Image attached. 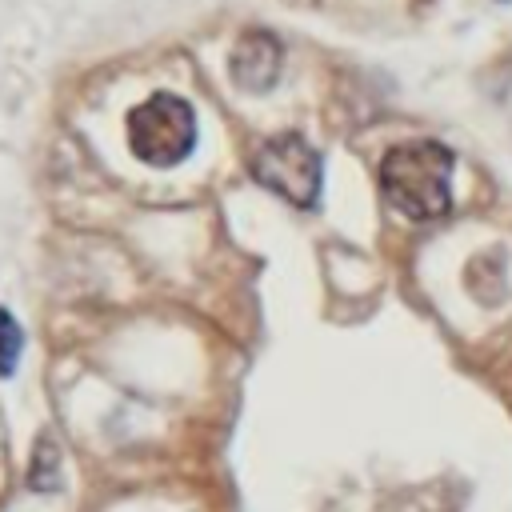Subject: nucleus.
Returning <instances> with one entry per match:
<instances>
[{
    "label": "nucleus",
    "mask_w": 512,
    "mask_h": 512,
    "mask_svg": "<svg viewBox=\"0 0 512 512\" xmlns=\"http://www.w3.org/2000/svg\"><path fill=\"white\" fill-rule=\"evenodd\" d=\"M380 188L408 220H440L452 208V152L436 140H404L380 160Z\"/></svg>",
    "instance_id": "1"
},
{
    "label": "nucleus",
    "mask_w": 512,
    "mask_h": 512,
    "mask_svg": "<svg viewBox=\"0 0 512 512\" xmlns=\"http://www.w3.org/2000/svg\"><path fill=\"white\" fill-rule=\"evenodd\" d=\"M128 148L148 168H172L196 148V112L188 100L156 92L128 112Z\"/></svg>",
    "instance_id": "2"
},
{
    "label": "nucleus",
    "mask_w": 512,
    "mask_h": 512,
    "mask_svg": "<svg viewBox=\"0 0 512 512\" xmlns=\"http://www.w3.org/2000/svg\"><path fill=\"white\" fill-rule=\"evenodd\" d=\"M252 176L280 200H288L296 208H312L320 200L324 164H320V152L300 132H280V136H268L256 144Z\"/></svg>",
    "instance_id": "3"
},
{
    "label": "nucleus",
    "mask_w": 512,
    "mask_h": 512,
    "mask_svg": "<svg viewBox=\"0 0 512 512\" xmlns=\"http://www.w3.org/2000/svg\"><path fill=\"white\" fill-rule=\"evenodd\" d=\"M228 72H232V84L244 88V92H268L280 76V44L276 36L252 28L236 40L232 56H228Z\"/></svg>",
    "instance_id": "4"
},
{
    "label": "nucleus",
    "mask_w": 512,
    "mask_h": 512,
    "mask_svg": "<svg viewBox=\"0 0 512 512\" xmlns=\"http://www.w3.org/2000/svg\"><path fill=\"white\" fill-rule=\"evenodd\" d=\"M28 484L40 488V492L56 488V448H52V440H40V448L32 456V468H28Z\"/></svg>",
    "instance_id": "5"
},
{
    "label": "nucleus",
    "mask_w": 512,
    "mask_h": 512,
    "mask_svg": "<svg viewBox=\"0 0 512 512\" xmlns=\"http://www.w3.org/2000/svg\"><path fill=\"white\" fill-rule=\"evenodd\" d=\"M20 360V328L8 312H0V376H12Z\"/></svg>",
    "instance_id": "6"
}]
</instances>
